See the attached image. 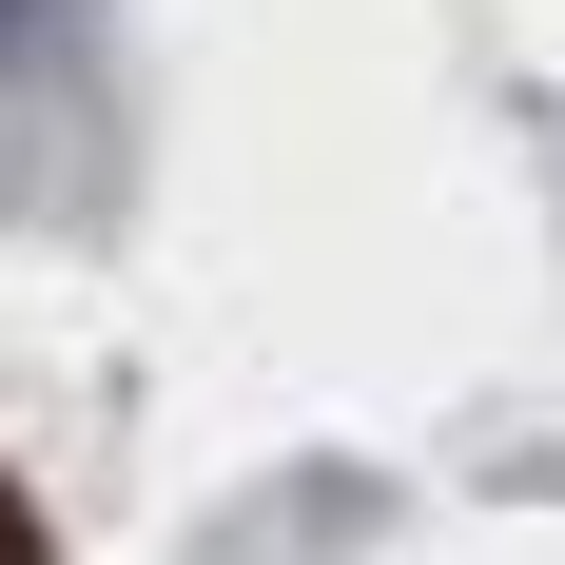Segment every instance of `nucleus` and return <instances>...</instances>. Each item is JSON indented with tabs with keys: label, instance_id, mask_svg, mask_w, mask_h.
<instances>
[{
	"label": "nucleus",
	"instance_id": "nucleus-2",
	"mask_svg": "<svg viewBox=\"0 0 565 565\" xmlns=\"http://www.w3.org/2000/svg\"><path fill=\"white\" fill-rule=\"evenodd\" d=\"M0 565H58V546H40V508H20V488H0Z\"/></svg>",
	"mask_w": 565,
	"mask_h": 565
},
{
	"label": "nucleus",
	"instance_id": "nucleus-1",
	"mask_svg": "<svg viewBox=\"0 0 565 565\" xmlns=\"http://www.w3.org/2000/svg\"><path fill=\"white\" fill-rule=\"evenodd\" d=\"M78 40V0H0V78H20V58H58Z\"/></svg>",
	"mask_w": 565,
	"mask_h": 565
}]
</instances>
